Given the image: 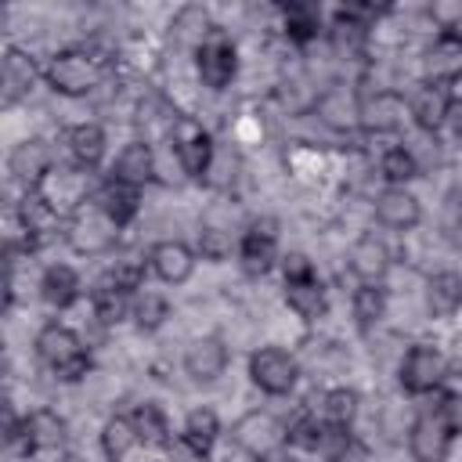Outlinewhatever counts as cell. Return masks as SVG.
I'll return each mask as SVG.
<instances>
[{"label":"cell","instance_id":"cell-18","mask_svg":"<svg viewBox=\"0 0 462 462\" xmlns=\"http://www.w3.org/2000/svg\"><path fill=\"white\" fill-rule=\"evenodd\" d=\"M227 368V346L220 336H199L188 343L184 350V372L195 379V383H213L220 379Z\"/></svg>","mask_w":462,"mask_h":462},{"label":"cell","instance_id":"cell-22","mask_svg":"<svg viewBox=\"0 0 462 462\" xmlns=\"http://www.w3.org/2000/svg\"><path fill=\"white\" fill-rule=\"evenodd\" d=\"M220 440V419L213 408H191L184 426H180V444L188 455L195 458H206L213 451V444Z\"/></svg>","mask_w":462,"mask_h":462},{"label":"cell","instance_id":"cell-31","mask_svg":"<svg viewBox=\"0 0 462 462\" xmlns=\"http://www.w3.org/2000/svg\"><path fill=\"white\" fill-rule=\"evenodd\" d=\"M130 422H134V430L141 433V440L148 448H170L173 433H170V419L162 415L159 404H137L130 411Z\"/></svg>","mask_w":462,"mask_h":462},{"label":"cell","instance_id":"cell-32","mask_svg":"<svg viewBox=\"0 0 462 462\" xmlns=\"http://www.w3.org/2000/svg\"><path fill=\"white\" fill-rule=\"evenodd\" d=\"M350 307H354L357 328L361 332H372L383 321V314H386V292H383V285H357Z\"/></svg>","mask_w":462,"mask_h":462},{"label":"cell","instance_id":"cell-9","mask_svg":"<svg viewBox=\"0 0 462 462\" xmlns=\"http://www.w3.org/2000/svg\"><path fill=\"white\" fill-rule=\"evenodd\" d=\"M408 101L397 90H372L357 97V126L365 134H397L404 126Z\"/></svg>","mask_w":462,"mask_h":462},{"label":"cell","instance_id":"cell-37","mask_svg":"<svg viewBox=\"0 0 462 462\" xmlns=\"http://www.w3.org/2000/svg\"><path fill=\"white\" fill-rule=\"evenodd\" d=\"M325 419H318V415H296L289 426H285V444H292V448H307V451H318L321 448V440H325Z\"/></svg>","mask_w":462,"mask_h":462},{"label":"cell","instance_id":"cell-20","mask_svg":"<svg viewBox=\"0 0 462 462\" xmlns=\"http://www.w3.org/2000/svg\"><path fill=\"white\" fill-rule=\"evenodd\" d=\"M108 177L119 180V184H126V188H137V191H141L144 184H152V180H155V152H152V144H148V141H130V144L116 155Z\"/></svg>","mask_w":462,"mask_h":462},{"label":"cell","instance_id":"cell-4","mask_svg":"<svg viewBox=\"0 0 462 462\" xmlns=\"http://www.w3.org/2000/svg\"><path fill=\"white\" fill-rule=\"evenodd\" d=\"M170 144H173V155H177L180 170L191 180H202L209 173V166H213V137L199 119L177 116V123L170 130Z\"/></svg>","mask_w":462,"mask_h":462},{"label":"cell","instance_id":"cell-28","mask_svg":"<svg viewBox=\"0 0 462 462\" xmlns=\"http://www.w3.org/2000/svg\"><path fill=\"white\" fill-rule=\"evenodd\" d=\"M357 97L361 94H346L343 87H328L325 94H318L314 112L332 126V130H346L357 123Z\"/></svg>","mask_w":462,"mask_h":462},{"label":"cell","instance_id":"cell-35","mask_svg":"<svg viewBox=\"0 0 462 462\" xmlns=\"http://www.w3.org/2000/svg\"><path fill=\"white\" fill-rule=\"evenodd\" d=\"M282 14H285V36H289L292 43H310V40H318L321 18H318V11H314L310 4H289V7H282Z\"/></svg>","mask_w":462,"mask_h":462},{"label":"cell","instance_id":"cell-11","mask_svg":"<svg viewBox=\"0 0 462 462\" xmlns=\"http://www.w3.org/2000/svg\"><path fill=\"white\" fill-rule=\"evenodd\" d=\"M7 170H11V177L18 184H25V191H36L54 170V152H51V144L43 137H25V141H18L11 148Z\"/></svg>","mask_w":462,"mask_h":462},{"label":"cell","instance_id":"cell-21","mask_svg":"<svg viewBox=\"0 0 462 462\" xmlns=\"http://www.w3.org/2000/svg\"><path fill=\"white\" fill-rule=\"evenodd\" d=\"M25 455H43V451H58L65 444V422L51 411V408H36L25 415L22 422V440Z\"/></svg>","mask_w":462,"mask_h":462},{"label":"cell","instance_id":"cell-34","mask_svg":"<svg viewBox=\"0 0 462 462\" xmlns=\"http://www.w3.org/2000/svg\"><path fill=\"white\" fill-rule=\"evenodd\" d=\"M184 43H191L195 51L206 43V36L217 29L213 22H209V14H206V7H199V4H188V7H180L177 14H173V25H170Z\"/></svg>","mask_w":462,"mask_h":462},{"label":"cell","instance_id":"cell-36","mask_svg":"<svg viewBox=\"0 0 462 462\" xmlns=\"http://www.w3.org/2000/svg\"><path fill=\"white\" fill-rule=\"evenodd\" d=\"M130 318H134V325H137L141 332H155V328H162L166 318H170V300L159 296V292H141V296L134 300Z\"/></svg>","mask_w":462,"mask_h":462},{"label":"cell","instance_id":"cell-29","mask_svg":"<svg viewBox=\"0 0 462 462\" xmlns=\"http://www.w3.org/2000/svg\"><path fill=\"white\" fill-rule=\"evenodd\" d=\"M90 307H94V318H97L101 325H119V321L134 310L130 292L116 289L108 278H101V282L94 285V292H90Z\"/></svg>","mask_w":462,"mask_h":462},{"label":"cell","instance_id":"cell-42","mask_svg":"<svg viewBox=\"0 0 462 462\" xmlns=\"http://www.w3.org/2000/svg\"><path fill=\"white\" fill-rule=\"evenodd\" d=\"M253 462H271V458H263V455H253Z\"/></svg>","mask_w":462,"mask_h":462},{"label":"cell","instance_id":"cell-3","mask_svg":"<svg viewBox=\"0 0 462 462\" xmlns=\"http://www.w3.org/2000/svg\"><path fill=\"white\" fill-rule=\"evenodd\" d=\"M119 224L101 209V202L90 195L76 213L65 217V242L72 253L79 256H101L108 249H116V238H119Z\"/></svg>","mask_w":462,"mask_h":462},{"label":"cell","instance_id":"cell-14","mask_svg":"<svg viewBox=\"0 0 462 462\" xmlns=\"http://www.w3.org/2000/svg\"><path fill=\"white\" fill-rule=\"evenodd\" d=\"M148 271L166 285H184L195 271V249L177 238H162L148 249Z\"/></svg>","mask_w":462,"mask_h":462},{"label":"cell","instance_id":"cell-10","mask_svg":"<svg viewBox=\"0 0 462 462\" xmlns=\"http://www.w3.org/2000/svg\"><path fill=\"white\" fill-rule=\"evenodd\" d=\"M238 263L249 278H263L278 263V224L274 220H253L249 231H242Z\"/></svg>","mask_w":462,"mask_h":462},{"label":"cell","instance_id":"cell-41","mask_svg":"<svg viewBox=\"0 0 462 462\" xmlns=\"http://www.w3.org/2000/svg\"><path fill=\"white\" fill-rule=\"evenodd\" d=\"M451 126H455V137L462 141V105H455V112H451Z\"/></svg>","mask_w":462,"mask_h":462},{"label":"cell","instance_id":"cell-27","mask_svg":"<svg viewBox=\"0 0 462 462\" xmlns=\"http://www.w3.org/2000/svg\"><path fill=\"white\" fill-rule=\"evenodd\" d=\"M285 303L289 310H296L303 321H318L328 310V296L321 278H307V282H285Z\"/></svg>","mask_w":462,"mask_h":462},{"label":"cell","instance_id":"cell-38","mask_svg":"<svg viewBox=\"0 0 462 462\" xmlns=\"http://www.w3.org/2000/svg\"><path fill=\"white\" fill-rule=\"evenodd\" d=\"M231 249H235V242H231V235L224 227H202L199 231V253H202V260L220 263V260L231 256Z\"/></svg>","mask_w":462,"mask_h":462},{"label":"cell","instance_id":"cell-15","mask_svg":"<svg viewBox=\"0 0 462 462\" xmlns=\"http://www.w3.org/2000/svg\"><path fill=\"white\" fill-rule=\"evenodd\" d=\"M350 271L361 285H383L386 271H390V249L375 231H365L354 238L350 245Z\"/></svg>","mask_w":462,"mask_h":462},{"label":"cell","instance_id":"cell-39","mask_svg":"<svg viewBox=\"0 0 462 462\" xmlns=\"http://www.w3.org/2000/svg\"><path fill=\"white\" fill-rule=\"evenodd\" d=\"M437 415L455 430V433H462V393H451V390H440L437 393Z\"/></svg>","mask_w":462,"mask_h":462},{"label":"cell","instance_id":"cell-5","mask_svg":"<svg viewBox=\"0 0 462 462\" xmlns=\"http://www.w3.org/2000/svg\"><path fill=\"white\" fill-rule=\"evenodd\" d=\"M397 379H401L404 393H411V397L437 393V390L444 386V379H448V357H444L437 346H430V343H415V346L404 354Z\"/></svg>","mask_w":462,"mask_h":462},{"label":"cell","instance_id":"cell-23","mask_svg":"<svg viewBox=\"0 0 462 462\" xmlns=\"http://www.w3.org/2000/svg\"><path fill=\"white\" fill-rule=\"evenodd\" d=\"M83 292V282L79 274L69 267V263H51L43 274H40V296L47 300V307L54 310H69Z\"/></svg>","mask_w":462,"mask_h":462},{"label":"cell","instance_id":"cell-24","mask_svg":"<svg viewBox=\"0 0 462 462\" xmlns=\"http://www.w3.org/2000/svg\"><path fill=\"white\" fill-rule=\"evenodd\" d=\"M36 76H40V72H36V61H32L25 51L7 47V51H4V105L22 101V97L32 90Z\"/></svg>","mask_w":462,"mask_h":462},{"label":"cell","instance_id":"cell-2","mask_svg":"<svg viewBox=\"0 0 462 462\" xmlns=\"http://www.w3.org/2000/svg\"><path fill=\"white\" fill-rule=\"evenodd\" d=\"M43 79L61 97H87V94H94V87H101L105 61L97 54H90L87 47H65L47 61Z\"/></svg>","mask_w":462,"mask_h":462},{"label":"cell","instance_id":"cell-1","mask_svg":"<svg viewBox=\"0 0 462 462\" xmlns=\"http://www.w3.org/2000/svg\"><path fill=\"white\" fill-rule=\"evenodd\" d=\"M32 346H36V357L43 361V368L51 375H58L61 383L83 379L90 372V365H94L87 343L79 339V332L69 328V325H58V321H47L36 332V343Z\"/></svg>","mask_w":462,"mask_h":462},{"label":"cell","instance_id":"cell-17","mask_svg":"<svg viewBox=\"0 0 462 462\" xmlns=\"http://www.w3.org/2000/svg\"><path fill=\"white\" fill-rule=\"evenodd\" d=\"M375 220L386 231H411L422 220V206L408 188H383L375 195Z\"/></svg>","mask_w":462,"mask_h":462},{"label":"cell","instance_id":"cell-33","mask_svg":"<svg viewBox=\"0 0 462 462\" xmlns=\"http://www.w3.org/2000/svg\"><path fill=\"white\" fill-rule=\"evenodd\" d=\"M357 390H350V386H332V390H325V397H321V419H325V426H343V430H350V422L357 419Z\"/></svg>","mask_w":462,"mask_h":462},{"label":"cell","instance_id":"cell-7","mask_svg":"<svg viewBox=\"0 0 462 462\" xmlns=\"http://www.w3.org/2000/svg\"><path fill=\"white\" fill-rule=\"evenodd\" d=\"M195 72H199V83L209 90L231 87V79L238 76V47L231 43V36L213 29L206 43L195 51Z\"/></svg>","mask_w":462,"mask_h":462},{"label":"cell","instance_id":"cell-16","mask_svg":"<svg viewBox=\"0 0 462 462\" xmlns=\"http://www.w3.org/2000/svg\"><path fill=\"white\" fill-rule=\"evenodd\" d=\"M101 451L108 462H148V444L134 430L130 415H112L101 430Z\"/></svg>","mask_w":462,"mask_h":462},{"label":"cell","instance_id":"cell-26","mask_svg":"<svg viewBox=\"0 0 462 462\" xmlns=\"http://www.w3.org/2000/svg\"><path fill=\"white\" fill-rule=\"evenodd\" d=\"M94 199L101 202V209H105L119 227H126V224L137 217V209H141V191H137V188H126V184L112 180V177L94 191Z\"/></svg>","mask_w":462,"mask_h":462},{"label":"cell","instance_id":"cell-12","mask_svg":"<svg viewBox=\"0 0 462 462\" xmlns=\"http://www.w3.org/2000/svg\"><path fill=\"white\" fill-rule=\"evenodd\" d=\"M422 69H426V83L455 87L462 79V32L458 29H440L433 36V43L426 47Z\"/></svg>","mask_w":462,"mask_h":462},{"label":"cell","instance_id":"cell-13","mask_svg":"<svg viewBox=\"0 0 462 462\" xmlns=\"http://www.w3.org/2000/svg\"><path fill=\"white\" fill-rule=\"evenodd\" d=\"M451 112H455V97H451V87H440V83H422L415 90V97L408 101V116L415 119V126L422 134H437L451 123Z\"/></svg>","mask_w":462,"mask_h":462},{"label":"cell","instance_id":"cell-30","mask_svg":"<svg viewBox=\"0 0 462 462\" xmlns=\"http://www.w3.org/2000/svg\"><path fill=\"white\" fill-rule=\"evenodd\" d=\"M379 177L386 180V188H404L408 180H415V177H419V159H415V152L404 148V144L386 148V152L379 155Z\"/></svg>","mask_w":462,"mask_h":462},{"label":"cell","instance_id":"cell-6","mask_svg":"<svg viewBox=\"0 0 462 462\" xmlns=\"http://www.w3.org/2000/svg\"><path fill=\"white\" fill-rule=\"evenodd\" d=\"M249 379L267 397H285L300 383V361L282 346H260L249 357Z\"/></svg>","mask_w":462,"mask_h":462},{"label":"cell","instance_id":"cell-43","mask_svg":"<svg viewBox=\"0 0 462 462\" xmlns=\"http://www.w3.org/2000/svg\"><path fill=\"white\" fill-rule=\"evenodd\" d=\"M458 224H462V199H458Z\"/></svg>","mask_w":462,"mask_h":462},{"label":"cell","instance_id":"cell-40","mask_svg":"<svg viewBox=\"0 0 462 462\" xmlns=\"http://www.w3.org/2000/svg\"><path fill=\"white\" fill-rule=\"evenodd\" d=\"M282 274H285V282H307V278H318V271H314V263H310L307 253H289V256H282Z\"/></svg>","mask_w":462,"mask_h":462},{"label":"cell","instance_id":"cell-19","mask_svg":"<svg viewBox=\"0 0 462 462\" xmlns=\"http://www.w3.org/2000/svg\"><path fill=\"white\" fill-rule=\"evenodd\" d=\"M65 148H69L72 166L83 170V173H90V170H97V166L105 162L108 137H105V130H101L97 123H76V126H69V134H65Z\"/></svg>","mask_w":462,"mask_h":462},{"label":"cell","instance_id":"cell-25","mask_svg":"<svg viewBox=\"0 0 462 462\" xmlns=\"http://www.w3.org/2000/svg\"><path fill=\"white\" fill-rule=\"evenodd\" d=\"M462 307V278L455 271H437L426 282V310L430 318H451Z\"/></svg>","mask_w":462,"mask_h":462},{"label":"cell","instance_id":"cell-8","mask_svg":"<svg viewBox=\"0 0 462 462\" xmlns=\"http://www.w3.org/2000/svg\"><path fill=\"white\" fill-rule=\"evenodd\" d=\"M455 430L437 415V408L430 404L426 411L415 415L411 430H408V451L415 462H448L451 444H455Z\"/></svg>","mask_w":462,"mask_h":462}]
</instances>
